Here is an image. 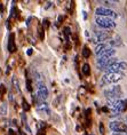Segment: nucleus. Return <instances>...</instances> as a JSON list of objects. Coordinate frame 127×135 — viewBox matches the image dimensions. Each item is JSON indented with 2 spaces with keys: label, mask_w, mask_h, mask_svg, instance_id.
I'll list each match as a JSON object with an SVG mask.
<instances>
[{
  "label": "nucleus",
  "mask_w": 127,
  "mask_h": 135,
  "mask_svg": "<svg viewBox=\"0 0 127 135\" xmlns=\"http://www.w3.org/2000/svg\"><path fill=\"white\" fill-rule=\"evenodd\" d=\"M82 56L86 57V59L91 56V50H89L88 47H84V49H82Z\"/></svg>",
  "instance_id": "obj_18"
},
{
  "label": "nucleus",
  "mask_w": 127,
  "mask_h": 135,
  "mask_svg": "<svg viewBox=\"0 0 127 135\" xmlns=\"http://www.w3.org/2000/svg\"><path fill=\"white\" fill-rule=\"evenodd\" d=\"M127 69V62H116L115 64L110 65L109 68H106L104 70L105 73H117V72H121V71H125Z\"/></svg>",
  "instance_id": "obj_5"
},
{
  "label": "nucleus",
  "mask_w": 127,
  "mask_h": 135,
  "mask_svg": "<svg viewBox=\"0 0 127 135\" xmlns=\"http://www.w3.org/2000/svg\"><path fill=\"white\" fill-rule=\"evenodd\" d=\"M121 135H125V134H121Z\"/></svg>",
  "instance_id": "obj_33"
},
{
  "label": "nucleus",
  "mask_w": 127,
  "mask_h": 135,
  "mask_svg": "<svg viewBox=\"0 0 127 135\" xmlns=\"http://www.w3.org/2000/svg\"><path fill=\"white\" fill-rule=\"evenodd\" d=\"M109 45L111 46L112 48H113V47H120V46L123 45V41H121V39H120L119 37H118V38H117V39L109 40Z\"/></svg>",
  "instance_id": "obj_14"
},
{
  "label": "nucleus",
  "mask_w": 127,
  "mask_h": 135,
  "mask_svg": "<svg viewBox=\"0 0 127 135\" xmlns=\"http://www.w3.org/2000/svg\"><path fill=\"white\" fill-rule=\"evenodd\" d=\"M8 50L11 53H14L16 50V45H15V40H14V35L11 33L9 36V41H8Z\"/></svg>",
  "instance_id": "obj_12"
},
{
  "label": "nucleus",
  "mask_w": 127,
  "mask_h": 135,
  "mask_svg": "<svg viewBox=\"0 0 127 135\" xmlns=\"http://www.w3.org/2000/svg\"><path fill=\"white\" fill-rule=\"evenodd\" d=\"M46 127H47V124L44 123V121H40V123L38 124V128H39V129H42V131H44Z\"/></svg>",
  "instance_id": "obj_21"
},
{
  "label": "nucleus",
  "mask_w": 127,
  "mask_h": 135,
  "mask_svg": "<svg viewBox=\"0 0 127 135\" xmlns=\"http://www.w3.org/2000/svg\"><path fill=\"white\" fill-rule=\"evenodd\" d=\"M99 128H100V134H101V135L104 134V126H103V124H102V123H100Z\"/></svg>",
  "instance_id": "obj_22"
},
{
  "label": "nucleus",
  "mask_w": 127,
  "mask_h": 135,
  "mask_svg": "<svg viewBox=\"0 0 127 135\" xmlns=\"http://www.w3.org/2000/svg\"><path fill=\"white\" fill-rule=\"evenodd\" d=\"M37 96L40 101L45 102V100L48 97V89L45 84H40L38 85V89H37Z\"/></svg>",
  "instance_id": "obj_9"
},
{
  "label": "nucleus",
  "mask_w": 127,
  "mask_h": 135,
  "mask_svg": "<svg viewBox=\"0 0 127 135\" xmlns=\"http://www.w3.org/2000/svg\"><path fill=\"white\" fill-rule=\"evenodd\" d=\"M110 39V32L106 31H95L94 32V37L92 38V41L94 44H104L105 40Z\"/></svg>",
  "instance_id": "obj_7"
},
{
  "label": "nucleus",
  "mask_w": 127,
  "mask_h": 135,
  "mask_svg": "<svg viewBox=\"0 0 127 135\" xmlns=\"http://www.w3.org/2000/svg\"><path fill=\"white\" fill-rule=\"evenodd\" d=\"M116 54V49L112 48V47H109V48H106L105 50H103V52L99 55V59H111V57Z\"/></svg>",
  "instance_id": "obj_10"
},
{
  "label": "nucleus",
  "mask_w": 127,
  "mask_h": 135,
  "mask_svg": "<svg viewBox=\"0 0 127 135\" xmlns=\"http://www.w3.org/2000/svg\"><path fill=\"white\" fill-rule=\"evenodd\" d=\"M95 14H96V16H102V17H108V18H112V20L118 17V14L108 7H97L95 9Z\"/></svg>",
  "instance_id": "obj_3"
},
{
  "label": "nucleus",
  "mask_w": 127,
  "mask_h": 135,
  "mask_svg": "<svg viewBox=\"0 0 127 135\" xmlns=\"http://www.w3.org/2000/svg\"><path fill=\"white\" fill-rule=\"evenodd\" d=\"M124 78L123 72H117V73H105L101 79L102 85H110V84H116Z\"/></svg>",
  "instance_id": "obj_1"
},
{
  "label": "nucleus",
  "mask_w": 127,
  "mask_h": 135,
  "mask_svg": "<svg viewBox=\"0 0 127 135\" xmlns=\"http://www.w3.org/2000/svg\"><path fill=\"white\" fill-rule=\"evenodd\" d=\"M109 127L116 134H125L127 132V125L121 121H111L109 124Z\"/></svg>",
  "instance_id": "obj_6"
},
{
  "label": "nucleus",
  "mask_w": 127,
  "mask_h": 135,
  "mask_svg": "<svg viewBox=\"0 0 127 135\" xmlns=\"http://www.w3.org/2000/svg\"><path fill=\"white\" fill-rule=\"evenodd\" d=\"M0 112H1L2 116H6V114H7V103L1 104V107H0Z\"/></svg>",
  "instance_id": "obj_17"
},
{
  "label": "nucleus",
  "mask_w": 127,
  "mask_h": 135,
  "mask_svg": "<svg viewBox=\"0 0 127 135\" xmlns=\"http://www.w3.org/2000/svg\"><path fill=\"white\" fill-rule=\"evenodd\" d=\"M11 16H12V17H16V16H17V9H16L15 5H13V7H12V11H11Z\"/></svg>",
  "instance_id": "obj_20"
},
{
  "label": "nucleus",
  "mask_w": 127,
  "mask_h": 135,
  "mask_svg": "<svg viewBox=\"0 0 127 135\" xmlns=\"http://www.w3.org/2000/svg\"><path fill=\"white\" fill-rule=\"evenodd\" d=\"M95 22H96V25H99L100 28L102 29H115L117 23L115 22V20L112 18H108V17H102V16H96L95 18Z\"/></svg>",
  "instance_id": "obj_2"
},
{
  "label": "nucleus",
  "mask_w": 127,
  "mask_h": 135,
  "mask_svg": "<svg viewBox=\"0 0 127 135\" xmlns=\"http://www.w3.org/2000/svg\"><path fill=\"white\" fill-rule=\"evenodd\" d=\"M106 48H109V46L106 44H100V45H96V48H95V54L96 55H100L103 50H105Z\"/></svg>",
  "instance_id": "obj_13"
},
{
  "label": "nucleus",
  "mask_w": 127,
  "mask_h": 135,
  "mask_svg": "<svg viewBox=\"0 0 127 135\" xmlns=\"http://www.w3.org/2000/svg\"><path fill=\"white\" fill-rule=\"evenodd\" d=\"M48 25H49V22L47 21V20H44V28L46 29V28H47Z\"/></svg>",
  "instance_id": "obj_28"
},
{
  "label": "nucleus",
  "mask_w": 127,
  "mask_h": 135,
  "mask_svg": "<svg viewBox=\"0 0 127 135\" xmlns=\"http://www.w3.org/2000/svg\"><path fill=\"white\" fill-rule=\"evenodd\" d=\"M37 110L41 111V112H45V113H49V112H51L48 104L46 102H40V103L37 104Z\"/></svg>",
  "instance_id": "obj_11"
},
{
  "label": "nucleus",
  "mask_w": 127,
  "mask_h": 135,
  "mask_svg": "<svg viewBox=\"0 0 127 135\" xmlns=\"http://www.w3.org/2000/svg\"><path fill=\"white\" fill-rule=\"evenodd\" d=\"M51 6H52V2H51V1H49V2H47V5H46V6H45V8H46V9H47V8H49V7H51Z\"/></svg>",
  "instance_id": "obj_30"
},
{
  "label": "nucleus",
  "mask_w": 127,
  "mask_h": 135,
  "mask_svg": "<svg viewBox=\"0 0 127 135\" xmlns=\"http://www.w3.org/2000/svg\"><path fill=\"white\" fill-rule=\"evenodd\" d=\"M32 52H33V50H32V48H29L28 50H26V54H28V55H31V54H32Z\"/></svg>",
  "instance_id": "obj_29"
},
{
  "label": "nucleus",
  "mask_w": 127,
  "mask_h": 135,
  "mask_svg": "<svg viewBox=\"0 0 127 135\" xmlns=\"http://www.w3.org/2000/svg\"><path fill=\"white\" fill-rule=\"evenodd\" d=\"M82 73L85 76H89V75H91V68H89V64L85 63L82 65Z\"/></svg>",
  "instance_id": "obj_16"
},
{
  "label": "nucleus",
  "mask_w": 127,
  "mask_h": 135,
  "mask_svg": "<svg viewBox=\"0 0 127 135\" xmlns=\"http://www.w3.org/2000/svg\"><path fill=\"white\" fill-rule=\"evenodd\" d=\"M26 89H28V90H31V89H32V87H31V83H30L28 79H26Z\"/></svg>",
  "instance_id": "obj_25"
},
{
  "label": "nucleus",
  "mask_w": 127,
  "mask_h": 135,
  "mask_svg": "<svg viewBox=\"0 0 127 135\" xmlns=\"http://www.w3.org/2000/svg\"><path fill=\"white\" fill-rule=\"evenodd\" d=\"M63 18H64V17H63L62 15H60V16H58V20H57V22H56V25H60V24H61V23H62V21H63Z\"/></svg>",
  "instance_id": "obj_24"
},
{
  "label": "nucleus",
  "mask_w": 127,
  "mask_h": 135,
  "mask_svg": "<svg viewBox=\"0 0 127 135\" xmlns=\"http://www.w3.org/2000/svg\"><path fill=\"white\" fill-rule=\"evenodd\" d=\"M103 94H104V96L106 97V99H118V97L121 96L123 90H121V88H120V86L116 85V86L110 87V88H108V89H104Z\"/></svg>",
  "instance_id": "obj_4"
},
{
  "label": "nucleus",
  "mask_w": 127,
  "mask_h": 135,
  "mask_svg": "<svg viewBox=\"0 0 127 135\" xmlns=\"http://www.w3.org/2000/svg\"><path fill=\"white\" fill-rule=\"evenodd\" d=\"M84 18H87V14H86V12H84Z\"/></svg>",
  "instance_id": "obj_31"
},
{
  "label": "nucleus",
  "mask_w": 127,
  "mask_h": 135,
  "mask_svg": "<svg viewBox=\"0 0 127 135\" xmlns=\"http://www.w3.org/2000/svg\"><path fill=\"white\" fill-rule=\"evenodd\" d=\"M22 107H23V110L24 111H29L30 110V104L26 102V100H24V99H23V101H22Z\"/></svg>",
  "instance_id": "obj_19"
},
{
  "label": "nucleus",
  "mask_w": 127,
  "mask_h": 135,
  "mask_svg": "<svg viewBox=\"0 0 127 135\" xmlns=\"http://www.w3.org/2000/svg\"><path fill=\"white\" fill-rule=\"evenodd\" d=\"M103 4H104L105 6H113L115 5V2L113 1H103Z\"/></svg>",
  "instance_id": "obj_26"
},
{
  "label": "nucleus",
  "mask_w": 127,
  "mask_h": 135,
  "mask_svg": "<svg viewBox=\"0 0 127 135\" xmlns=\"http://www.w3.org/2000/svg\"><path fill=\"white\" fill-rule=\"evenodd\" d=\"M125 124H126V125H127V117H126V123H125Z\"/></svg>",
  "instance_id": "obj_32"
},
{
  "label": "nucleus",
  "mask_w": 127,
  "mask_h": 135,
  "mask_svg": "<svg viewBox=\"0 0 127 135\" xmlns=\"http://www.w3.org/2000/svg\"><path fill=\"white\" fill-rule=\"evenodd\" d=\"M116 62H118L116 57H111V59H97L96 64H97V68L100 70H105L106 68L115 64Z\"/></svg>",
  "instance_id": "obj_8"
},
{
  "label": "nucleus",
  "mask_w": 127,
  "mask_h": 135,
  "mask_svg": "<svg viewBox=\"0 0 127 135\" xmlns=\"http://www.w3.org/2000/svg\"><path fill=\"white\" fill-rule=\"evenodd\" d=\"M6 92V88H5V86L4 85H0V96L2 95V94H4Z\"/></svg>",
  "instance_id": "obj_23"
},
{
  "label": "nucleus",
  "mask_w": 127,
  "mask_h": 135,
  "mask_svg": "<svg viewBox=\"0 0 127 135\" xmlns=\"http://www.w3.org/2000/svg\"><path fill=\"white\" fill-rule=\"evenodd\" d=\"M64 35L68 37L70 35V28H64Z\"/></svg>",
  "instance_id": "obj_27"
},
{
  "label": "nucleus",
  "mask_w": 127,
  "mask_h": 135,
  "mask_svg": "<svg viewBox=\"0 0 127 135\" xmlns=\"http://www.w3.org/2000/svg\"><path fill=\"white\" fill-rule=\"evenodd\" d=\"M12 84H13V87L16 89V92H21V88H19V83H18V79L16 77H13L12 78Z\"/></svg>",
  "instance_id": "obj_15"
}]
</instances>
